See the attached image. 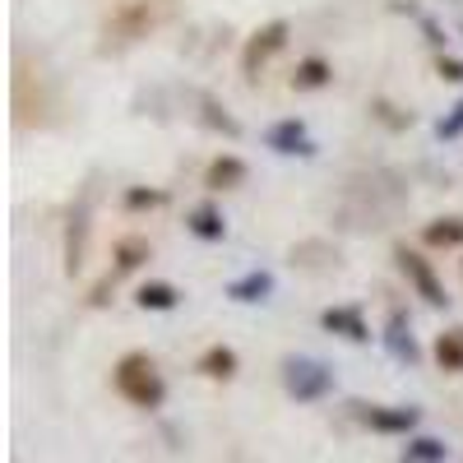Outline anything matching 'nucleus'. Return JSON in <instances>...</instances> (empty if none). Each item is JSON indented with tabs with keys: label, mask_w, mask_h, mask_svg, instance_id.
<instances>
[{
	"label": "nucleus",
	"mask_w": 463,
	"mask_h": 463,
	"mask_svg": "<svg viewBox=\"0 0 463 463\" xmlns=\"http://www.w3.org/2000/svg\"><path fill=\"white\" fill-rule=\"evenodd\" d=\"M288 37H292V24H288V19H269V24H260V28L246 37V47H241V70L255 74L269 56H279V52L288 47Z\"/></svg>",
	"instance_id": "obj_6"
},
{
	"label": "nucleus",
	"mask_w": 463,
	"mask_h": 463,
	"mask_svg": "<svg viewBox=\"0 0 463 463\" xmlns=\"http://www.w3.org/2000/svg\"><path fill=\"white\" fill-rule=\"evenodd\" d=\"M237 366H241V357H237V347H227V343L204 347L200 362H195V371H200L204 380H232V375H237Z\"/></svg>",
	"instance_id": "obj_14"
},
{
	"label": "nucleus",
	"mask_w": 463,
	"mask_h": 463,
	"mask_svg": "<svg viewBox=\"0 0 463 463\" xmlns=\"http://www.w3.org/2000/svg\"><path fill=\"white\" fill-rule=\"evenodd\" d=\"M111 260H116L111 274H130V269H139L144 260H153V246L144 237H121V241H116V250H111Z\"/></svg>",
	"instance_id": "obj_21"
},
{
	"label": "nucleus",
	"mask_w": 463,
	"mask_h": 463,
	"mask_svg": "<svg viewBox=\"0 0 463 463\" xmlns=\"http://www.w3.org/2000/svg\"><path fill=\"white\" fill-rule=\"evenodd\" d=\"M353 417L375 436H412L421 427V408L412 403H353Z\"/></svg>",
	"instance_id": "obj_4"
},
{
	"label": "nucleus",
	"mask_w": 463,
	"mask_h": 463,
	"mask_svg": "<svg viewBox=\"0 0 463 463\" xmlns=\"http://www.w3.org/2000/svg\"><path fill=\"white\" fill-rule=\"evenodd\" d=\"M449 458V445L436 440V436H408L399 463H445Z\"/></svg>",
	"instance_id": "obj_19"
},
{
	"label": "nucleus",
	"mask_w": 463,
	"mask_h": 463,
	"mask_svg": "<svg viewBox=\"0 0 463 463\" xmlns=\"http://www.w3.org/2000/svg\"><path fill=\"white\" fill-rule=\"evenodd\" d=\"M246 176H250V167L237 158V153H218V158L209 163V172H204V185L213 190H237V185H246Z\"/></svg>",
	"instance_id": "obj_12"
},
{
	"label": "nucleus",
	"mask_w": 463,
	"mask_h": 463,
	"mask_svg": "<svg viewBox=\"0 0 463 463\" xmlns=\"http://www.w3.org/2000/svg\"><path fill=\"white\" fill-rule=\"evenodd\" d=\"M436 74H440V80H449V84H463V61L449 56V52H440L436 56Z\"/></svg>",
	"instance_id": "obj_24"
},
{
	"label": "nucleus",
	"mask_w": 463,
	"mask_h": 463,
	"mask_svg": "<svg viewBox=\"0 0 463 463\" xmlns=\"http://www.w3.org/2000/svg\"><path fill=\"white\" fill-rule=\"evenodd\" d=\"M111 384H116V394H121L126 403H135L144 412H158L167 403V380H163L158 366H153L148 353H126L121 362L111 366Z\"/></svg>",
	"instance_id": "obj_1"
},
{
	"label": "nucleus",
	"mask_w": 463,
	"mask_h": 463,
	"mask_svg": "<svg viewBox=\"0 0 463 463\" xmlns=\"http://www.w3.org/2000/svg\"><path fill=\"white\" fill-rule=\"evenodd\" d=\"M371 111L380 116V121H384V126H394V130H403V126H412V116H394V107H390V102H384V98H375V102H371Z\"/></svg>",
	"instance_id": "obj_25"
},
{
	"label": "nucleus",
	"mask_w": 463,
	"mask_h": 463,
	"mask_svg": "<svg viewBox=\"0 0 463 463\" xmlns=\"http://www.w3.org/2000/svg\"><path fill=\"white\" fill-rule=\"evenodd\" d=\"M195 102H200V121L209 126V130H218V135H227V139H241V121L232 116L213 93H195Z\"/></svg>",
	"instance_id": "obj_15"
},
{
	"label": "nucleus",
	"mask_w": 463,
	"mask_h": 463,
	"mask_svg": "<svg viewBox=\"0 0 463 463\" xmlns=\"http://www.w3.org/2000/svg\"><path fill=\"white\" fill-rule=\"evenodd\" d=\"M421 28H427V37H431V47H445V33L431 24V19H421Z\"/></svg>",
	"instance_id": "obj_26"
},
{
	"label": "nucleus",
	"mask_w": 463,
	"mask_h": 463,
	"mask_svg": "<svg viewBox=\"0 0 463 463\" xmlns=\"http://www.w3.org/2000/svg\"><path fill=\"white\" fill-rule=\"evenodd\" d=\"M436 366L440 371H449V375H463V325H454V329H445L440 338H436Z\"/></svg>",
	"instance_id": "obj_18"
},
{
	"label": "nucleus",
	"mask_w": 463,
	"mask_h": 463,
	"mask_svg": "<svg viewBox=\"0 0 463 463\" xmlns=\"http://www.w3.org/2000/svg\"><path fill=\"white\" fill-rule=\"evenodd\" d=\"M384 347H390V357L394 362H403V366H417L421 362V347H417V338H412V325H408V316L403 311H390V320H384Z\"/></svg>",
	"instance_id": "obj_8"
},
{
	"label": "nucleus",
	"mask_w": 463,
	"mask_h": 463,
	"mask_svg": "<svg viewBox=\"0 0 463 463\" xmlns=\"http://www.w3.org/2000/svg\"><path fill=\"white\" fill-rule=\"evenodd\" d=\"M185 232H190V237H200V241H222L227 237V218H222L218 204L204 200V204H195L185 213Z\"/></svg>",
	"instance_id": "obj_13"
},
{
	"label": "nucleus",
	"mask_w": 463,
	"mask_h": 463,
	"mask_svg": "<svg viewBox=\"0 0 463 463\" xmlns=\"http://www.w3.org/2000/svg\"><path fill=\"white\" fill-rule=\"evenodd\" d=\"M84 241H89V195L74 204L70 227H65V274H70V279L84 269Z\"/></svg>",
	"instance_id": "obj_10"
},
{
	"label": "nucleus",
	"mask_w": 463,
	"mask_h": 463,
	"mask_svg": "<svg viewBox=\"0 0 463 463\" xmlns=\"http://www.w3.org/2000/svg\"><path fill=\"white\" fill-rule=\"evenodd\" d=\"M274 288H279V279L269 274V269H250V274H241V279L227 283V297L241 301V306H260V301L274 297Z\"/></svg>",
	"instance_id": "obj_11"
},
{
	"label": "nucleus",
	"mask_w": 463,
	"mask_h": 463,
	"mask_svg": "<svg viewBox=\"0 0 463 463\" xmlns=\"http://www.w3.org/2000/svg\"><path fill=\"white\" fill-rule=\"evenodd\" d=\"M158 19H163V10H153L148 0H126V5L102 24V52H121V47L139 43V37H148V28Z\"/></svg>",
	"instance_id": "obj_3"
},
{
	"label": "nucleus",
	"mask_w": 463,
	"mask_h": 463,
	"mask_svg": "<svg viewBox=\"0 0 463 463\" xmlns=\"http://www.w3.org/2000/svg\"><path fill=\"white\" fill-rule=\"evenodd\" d=\"M135 306H139V311H176V306H181V292H176L172 283H139Z\"/></svg>",
	"instance_id": "obj_20"
},
{
	"label": "nucleus",
	"mask_w": 463,
	"mask_h": 463,
	"mask_svg": "<svg viewBox=\"0 0 463 463\" xmlns=\"http://www.w3.org/2000/svg\"><path fill=\"white\" fill-rule=\"evenodd\" d=\"M167 204V190H148V185H130L126 190V209L139 213V209H163Z\"/></svg>",
	"instance_id": "obj_22"
},
{
	"label": "nucleus",
	"mask_w": 463,
	"mask_h": 463,
	"mask_svg": "<svg viewBox=\"0 0 463 463\" xmlns=\"http://www.w3.org/2000/svg\"><path fill=\"white\" fill-rule=\"evenodd\" d=\"M421 241L436 246V250H454V246H463V218H458V213H449V218L427 222V227H421Z\"/></svg>",
	"instance_id": "obj_17"
},
{
	"label": "nucleus",
	"mask_w": 463,
	"mask_h": 463,
	"mask_svg": "<svg viewBox=\"0 0 463 463\" xmlns=\"http://www.w3.org/2000/svg\"><path fill=\"white\" fill-rule=\"evenodd\" d=\"M320 329H329V334H338L347 343H366L371 338L366 316L357 311V306H325V311H320Z\"/></svg>",
	"instance_id": "obj_9"
},
{
	"label": "nucleus",
	"mask_w": 463,
	"mask_h": 463,
	"mask_svg": "<svg viewBox=\"0 0 463 463\" xmlns=\"http://www.w3.org/2000/svg\"><path fill=\"white\" fill-rule=\"evenodd\" d=\"M394 264H399V274L412 283V292L427 301V306H449V292H445V283L436 279V269H431V260L421 255V250H408V246H394Z\"/></svg>",
	"instance_id": "obj_5"
},
{
	"label": "nucleus",
	"mask_w": 463,
	"mask_h": 463,
	"mask_svg": "<svg viewBox=\"0 0 463 463\" xmlns=\"http://www.w3.org/2000/svg\"><path fill=\"white\" fill-rule=\"evenodd\" d=\"M334 366L329 362H320V357H306V353H297V357H283V390H288V399H297V403H320V399H329L334 394Z\"/></svg>",
	"instance_id": "obj_2"
},
{
	"label": "nucleus",
	"mask_w": 463,
	"mask_h": 463,
	"mask_svg": "<svg viewBox=\"0 0 463 463\" xmlns=\"http://www.w3.org/2000/svg\"><path fill=\"white\" fill-rule=\"evenodd\" d=\"M436 135H440V139H458V135H463V98H458V102L449 107V116H440Z\"/></svg>",
	"instance_id": "obj_23"
},
{
	"label": "nucleus",
	"mask_w": 463,
	"mask_h": 463,
	"mask_svg": "<svg viewBox=\"0 0 463 463\" xmlns=\"http://www.w3.org/2000/svg\"><path fill=\"white\" fill-rule=\"evenodd\" d=\"M325 84H334V65H329L325 56L297 61V70H292V89H297V93H311V89H325Z\"/></svg>",
	"instance_id": "obj_16"
},
{
	"label": "nucleus",
	"mask_w": 463,
	"mask_h": 463,
	"mask_svg": "<svg viewBox=\"0 0 463 463\" xmlns=\"http://www.w3.org/2000/svg\"><path fill=\"white\" fill-rule=\"evenodd\" d=\"M264 144L274 153H283V158H316V139H311V130H306V121H297V116H283V121L269 126Z\"/></svg>",
	"instance_id": "obj_7"
}]
</instances>
